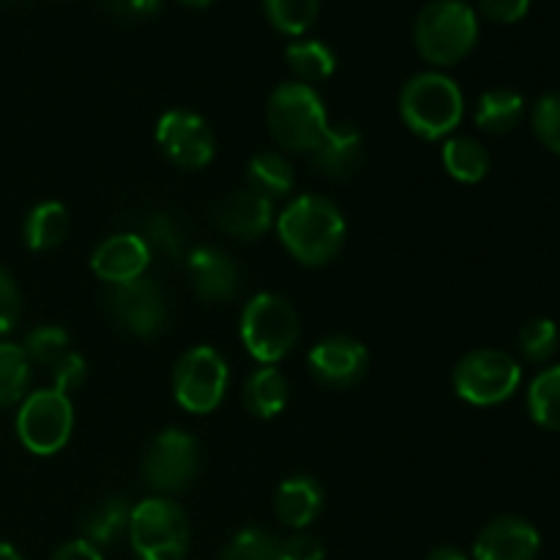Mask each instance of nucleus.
I'll list each match as a JSON object with an SVG mask.
<instances>
[{
  "instance_id": "nucleus-16",
  "label": "nucleus",
  "mask_w": 560,
  "mask_h": 560,
  "mask_svg": "<svg viewBox=\"0 0 560 560\" xmlns=\"http://www.w3.org/2000/svg\"><path fill=\"white\" fill-rule=\"evenodd\" d=\"M541 536L528 520L498 517L476 536V560H536Z\"/></svg>"
},
{
  "instance_id": "nucleus-41",
  "label": "nucleus",
  "mask_w": 560,
  "mask_h": 560,
  "mask_svg": "<svg viewBox=\"0 0 560 560\" xmlns=\"http://www.w3.org/2000/svg\"><path fill=\"white\" fill-rule=\"evenodd\" d=\"M427 560H468V556L463 550H457V547H435L427 556Z\"/></svg>"
},
{
  "instance_id": "nucleus-40",
  "label": "nucleus",
  "mask_w": 560,
  "mask_h": 560,
  "mask_svg": "<svg viewBox=\"0 0 560 560\" xmlns=\"http://www.w3.org/2000/svg\"><path fill=\"white\" fill-rule=\"evenodd\" d=\"M52 560H104L102 550L96 545H91L88 539H74L66 541L60 550H55Z\"/></svg>"
},
{
  "instance_id": "nucleus-30",
  "label": "nucleus",
  "mask_w": 560,
  "mask_h": 560,
  "mask_svg": "<svg viewBox=\"0 0 560 560\" xmlns=\"http://www.w3.org/2000/svg\"><path fill=\"white\" fill-rule=\"evenodd\" d=\"M22 350H25L31 364L52 370V366H58L74 348H71V337L66 328L47 323V326H38L27 334Z\"/></svg>"
},
{
  "instance_id": "nucleus-20",
  "label": "nucleus",
  "mask_w": 560,
  "mask_h": 560,
  "mask_svg": "<svg viewBox=\"0 0 560 560\" xmlns=\"http://www.w3.org/2000/svg\"><path fill=\"white\" fill-rule=\"evenodd\" d=\"M246 410L257 419H277L279 413H284L290 399V386L288 377L277 370V366L262 364L260 370L252 372L244 383V392H241Z\"/></svg>"
},
{
  "instance_id": "nucleus-1",
  "label": "nucleus",
  "mask_w": 560,
  "mask_h": 560,
  "mask_svg": "<svg viewBox=\"0 0 560 560\" xmlns=\"http://www.w3.org/2000/svg\"><path fill=\"white\" fill-rule=\"evenodd\" d=\"M277 233L284 249L301 266H326L345 246L348 222L331 200L317 195H301L282 208L277 217Z\"/></svg>"
},
{
  "instance_id": "nucleus-22",
  "label": "nucleus",
  "mask_w": 560,
  "mask_h": 560,
  "mask_svg": "<svg viewBox=\"0 0 560 560\" xmlns=\"http://www.w3.org/2000/svg\"><path fill=\"white\" fill-rule=\"evenodd\" d=\"M525 115V98L509 88H492L481 93L476 104V126L487 135H509Z\"/></svg>"
},
{
  "instance_id": "nucleus-13",
  "label": "nucleus",
  "mask_w": 560,
  "mask_h": 560,
  "mask_svg": "<svg viewBox=\"0 0 560 560\" xmlns=\"http://www.w3.org/2000/svg\"><path fill=\"white\" fill-rule=\"evenodd\" d=\"M310 372L328 388H350L370 370V353L353 337H326L310 350Z\"/></svg>"
},
{
  "instance_id": "nucleus-38",
  "label": "nucleus",
  "mask_w": 560,
  "mask_h": 560,
  "mask_svg": "<svg viewBox=\"0 0 560 560\" xmlns=\"http://www.w3.org/2000/svg\"><path fill=\"white\" fill-rule=\"evenodd\" d=\"M481 14L498 25H514L523 20L530 9V0H481Z\"/></svg>"
},
{
  "instance_id": "nucleus-6",
  "label": "nucleus",
  "mask_w": 560,
  "mask_h": 560,
  "mask_svg": "<svg viewBox=\"0 0 560 560\" xmlns=\"http://www.w3.org/2000/svg\"><path fill=\"white\" fill-rule=\"evenodd\" d=\"M129 545L137 560H184L191 530L184 509L167 495H153L131 506Z\"/></svg>"
},
{
  "instance_id": "nucleus-36",
  "label": "nucleus",
  "mask_w": 560,
  "mask_h": 560,
  "mask_svg": "<svg viewBox=\"0 0 560 560\" xmlns=\"http://www.w3.org/2000/svg\"><path fill=\"white\" fill-rule=\"evenodd\" d=\"M20 288L5 268H0V334H9L20 320Z\"/></svg>"
},
{
  "instance_id": "nucleus-28",
  "label": "nucleus",
  "mask_w": 560,
  "mask_h": 560,
  "mask_svg": "<svg viewBox=\"0 0 560 560\" xmlns=\"http://www.w3.org/2000/svg\"><path fill=\"white\" fill-rule=\"evenodd\" d=\"M530 419L550 432H560V364L541 370L528 388Z\"/></svg>"
},
{
  "instance_id": "nucleus-34",
  "label": "nucleus",
  "mask_w": 560,
  "mask_h": 560,
  "mask_svg": "<svg viewBox=\"0 0 560 560\" xmlns=\"http://www.w3.org/2000/svg\"><path fill=\"white\" fill-rule=\"evenodd\" d=\"M534 131L547 151L560 156V93H545L536 102Z\"/></svg>"
},
{
  "instance_id": "nucleus-10",
  "label": "nucleus",
  "mask_w": 560,
  "mask_h": 560,
  "mask_svg": "<svg viewBox=\"0 0 560 560\" xmlns=\"http://www.w3.org/2000/svg\"><path fill=\"white\" fill-rule=\"evenodd\" d=\"M200 470V446L184 430H164L148 446L142 457V479L162 495L184 492Z\"/></svg>"
},
{
  "instance_id": "nucleus-11",
  "label": "nucleus",
  "mask_w": 560,
  "mask_h": 560,
  "mask_svg": "<svg viewBox=\"0 0 560 560\" xmlns=\"http://www.w3.org/2000/svg\"><path fill=\"white\" fill-rule=\"evenodd\" d=\"M107 310L109 317H113L124 331L142 339H151L156 337V334H162L170 317L162 288L148 277L109 288Z\"/></svg>"
},
{
  "instance_id": "nucleus-2",
  "label": "nucleus",
  "mask_w": 560,
  "mask_h": 560,
  "mask_svg": "<svg viewBox=\"0 0 560 560\" xmlns=\"http://www.w3.org/2000/svg\"><path fill=\"white\" fill-rule=\"evenodd\" d=\"M413 42L427 63L454 66L474 52L479 16L465 0H432L416 16Z\"/></svg>"
},
{
  "instance_id": "nucleus-12",
  "label": "nucleus",
  "mask_w": 560,
  "mask_h": 560,
  "mask_svg": "<svg viewBox=\"0 0 560 560\" xmlns=\"http://www.w3.org/2000/svg\"><path fill=\"white\" fill-rule=\"evenodd\" d=\"M156 142L164 156L180 170H202L217 153V137L206 118L189 109H170L156 124Z\"/></svg>"
},
{
  "instance_id": "nucleus-42",
  "label": "nucleus",
  "mask_w": 560,
  "mask_h": 560,
  "mask_svg": "<svg viewBox=\"0 0 560 560\" xmlns=\"http://www.w3.org/2000/svg\"><path fill=\"white\" fill-rule=\"evenodd\" d=\"M0 560H22V556L11 545L0 541Z\"/></svg>"
},
{
  "instance_id": "nucleus-29",
  "label": "nucleus",
  "mask_w": 560,
  "mask_h": 560,
  "mask_svg": "<svg viewBox=\"0 0 560 560\" xmlns=\"http://www.w3.org/2000/svg\"><path fill=\"white\" fill-rule=\"evenodd\" d=\"M262 9L279 33L304 38V33L315 25L320 14V0H262Z\"/></svg>"
},
{
  "instance_id": "nucleus-7",
  "label": "nucleus",
  "mask_w": 560,
  "mask_h": 560,
  "mask_svg": "<svg viewBox=\"0 0 560 560\" xmlns=\"http://www.w3.org/2000/svg\"><path fill=\"white\" fill-rule=\"evenodd\" d=\"M520 383H523V370L517 359L495 348L474 350L454 366V392L476 408L506 402L509 397H514Z\"/></svg>"
},
{
  "instance_id": "nucleus-31",
  "label": "nucleus",
  "mask_w": 560,
  "mask_h": 560,
  "mask_svg": "<svg viewBox=\"0 0 560 560\" xmlns=\"http://www.w3.org/2000/svg\"><path fill=\"white\" fill-rule=\"evenodd\" d=\"M558 350V326L550 317H534L520 331V353L530 364H545Z\"/></svg>"
},
{
  "instance_id": "nucleus-25",
  "label": "nucleus",
  "mask_w": 560,
  "mask_h": 560,
  "mask_svg": "<svg viewBox=\"0 0 560 560\" xmlns=\"http://www.w3.org/2000/svg\"><path fill=\"white\" fill-rule=\"evenodd\" d=\"M441 159L446 173L459 184H479L490 173V153L474 137H448Z\"/></svg>"
},
{
  "instance_id": "nucleus-21",
  "label": "nucleus",
  "mask_w": 560,
  "mask_h": 560,
  "mask_svg": "<svg viewBox=\"0 0 560 560\" xmlns=\"http://www.w3.org/2000/svg\"><path fill=\"white\" fill-rule=\"evenodd\" d=\"M246 189L268 197L271 202L284 200L295 189V170L282 153L266 151L257 153L246 167Z\"/></svg>"
},
{
  "instance_id": "nucleus-26",
  "label": "nucleus",
  "mask_w": 560,
  "mask_h": 560,
  "mask_svg": "<svg viewBox=\"0 0 560 560\" xmlns=\"http://www.w3.org/2000/svg\"><path fill=\"white\" fill-rule=\"evenodd\" d=\"M69 235V211L60 202H38L25 219V244L33 252L58 249Z\"/></svg>"
},
{
  "instance_id": "nucleus-43",
  "label": "nucleus",
  "mask_w": 560,
  "mask_h": 560,
  "mask_svg": "<svg viewBox=\"0 0 560 560\" xmlns=\"http://www.w3.org/2000/svg\"><path fill=\"white\" fill-rule=\"evenodd\" d=\"M178 3L189 5V9H206V5H211L213 0H178Z\"/></svg>"
},
{
  "instance_id": "nucleus-17",
  "label": "nucleus",
  "mask_w": 560,
  "mask_h": 560,
  "mask_svg": "<svg viewBox=\"0 0 560 560\" xmlns=\"http://www.w3.org/2000/svg\"><path fill=\"white\" fill-rule=\"evenodd\" d=\"M219 228L228 235L241 241H257L273 228L277 213H273V202L268 197L257 195V191L244 189L230 195L228 200L219 206L217 211Z\"/></svg>"
},
{
  "instance_id": "nucleus-8",
  "label": "nucleus",
  "mask_w": 560,
  "mask_h": 560,
  "mask_svg": "<svg viewBox=\"0 0 560 560\" xmlns=\"http://www.w3.org/2000/svg\"><path fill=\"white\" fill-rule=\"evenodd\" d=\"M74 432V405L69 394L38 388L20 402L16 435L22 446L36 457H52L69 443Z\"/></svg>"
},
{
  "instance_id": "nucleus-27",
  "label": "nucleus",
  "mask_w": 560,
  "mask_h": 560,
  "mask_svg": "<svg viewBox=\"0 0 560 560\" xmlns=\"http://www.w3.org/2000/svg\"><path fill=\"white\" fill-rule=\"evenodd\" d=\"M31 366L22 345L0 342V408H11L27 397Z\"/></svg>"
},
{
  "instance_id": "nucleus-15",
  "label": "nucleus",
  "mask_w": 560,
  "mask_h": 560,
  "mask_svg": "<svg viewBox=\"0 0 560 560\" xmlns=\"http://www.w3.org/2000/svg\"><path fill=\"white\" fill-rule=\"evenodd\" d=\"M148 266H151V249L140 233L109 235L91 255L93 273L109 288L145 277Z\"/></svg>"
},
{
  "instance_id": "nucleus-3",
  "label": "nucleus",
  "mask_w": 560,
  "mask_h": 560,
  "mask_svg": "<svg viewBox=\"0 0 560 560\" xmlns=\"http://www.w3.org/2000/svg\"><path fill=\"white\" fill-rule=\"evenodd\" d=\"M399 115L421 140H443L465 115V96L452 77L441 71H421L405 82L399 93Z\"/></svg>"
},
{
  "instance_id": "nucleus-32",
  "label": "nucleus",
  "mask_w": 560,
  "mask_h": 560,
  "mask_svg": "<svg viewBox=\"0 0 560 560\" xmlns=\"http://www.w3.org/2000/svg\"><path fill=\"white\" fill-rule=\"evenodd\" d=\"M219 560H282L279 541L262 528H244L228 541Z\"/></svg>"
},
{
  "instance_id": "nucleus-39",
  "label": "nucleus",
  "mask_w": 560,
  "mask_h": 560,
  "mask_svg": "<svg viewBox=\"0 0 560 560\" xmlns=\"http://www.w3.org/2000/svg\"><path fill=\"white\" fill-rule=\"evenodd\" d=\"M102 3L126 20H142V16H151L162 0H102Z\"/></svg>"
},
{
  "instance_id": "nucleus-24",
  "label": "nucleus",
  "mask_w": 560,
  "mask_h": 560,
  "mask_svg": "<svg viewBox=\"0 0 560 560\" xmlns=\"http://www.w3.org/2000/svg\"><path fill=\"white\" fill-rule=\"evenodd\" d=\"M284 60L304 85L328 80L337 69V55L320 38H295V42H290L288 49H284Z\"/></svg>"
},
{
  "instance_id": "nucleus-5",
  "label": "nucleus",
  "mask_w": 560,
  "mask_h": 560,
  "mask_svg": "<svg viewBox=\"0 0 560 560\" xmlns=\"http://www.w3.org/2000/svg\"><path fill=\"white\" fill-rule=\"evenodd\" d=\"M301 337L299 312L277 293H257L241 312V342L260 364L273 366L293 353Z\"/></svg>"
},
{
  "instance_id": "nucleus-35",
  "label": "nucleus",
  "mask_w": 560,
  "mask_h": 560,
  "mask_svg": "<svg viewBox=\"0 0 560 560\" xmlns=\"http://www.w3.org/2000/svg\"><path fill=\"white\" fill-rule=\"evenodd\" d=\"M49 375H52V388L60 394H69L74 392L77 386H82V381H85L88 375V361L82 359L77 350H71L69 355H66L63 361H60L58 366H52L49 370Z\"/></svg>"
},
{
  "instance_id": "nucleus-4",
  "label": "nucleus",
  "mask_w": 560,
  "mask_h": 560,
  "mask_svg": "<svg viewBox=\"0 0 560 560\" xmlns=\"http://www.w3.org/2000/svg\"><path fill=\"white\" fill-rule=\"evenodd\" d=\"M268 129L284 151L310 153L328 131L326 102L304 82H282L268 98Z\"/></svg>"
},
{
  "instance_id": "nucleus-14",
  "label": "nucleus",
  "mask_w": 560,
  "mask_h": 560,
  "mask_svg": "<svg viewBox=\"0 0 560 560\" xmlns=\"http://www.w3.org/2000/svg\"><path fill=\"white\" fill-rule=\"evenodd\" d=\"M186 268H189L197 299L208 304H228L238 295L241 268L219 246H195L186 255Z\"/></svg>"
},
{
  "instance_id": "nucleus-18",
  "label": "nucleus",
  "mask_w": 560,
  "mask_h": 560,
  "mask_svg": "<svg viewBox=\"0 0 560 560\" xmlns=\"http://www.w3.org/2000/svg\"><path fill=\"white\" fill-rule=\"evenodd\" d=\"M364 156V137L353 124L328 126L323 140L310 151L312 167L326 178H348Z\"/></svg>"
},
{
  "instance_id": "nucleus-37",
  "label": "nucleus",
  "mask_w": 560,
  "mask_h": 560,
  "mask_svg": "<svg viewBox=\"0 0 560 560\" xmlns=\"http://www.w3.org/2000/svg\"><path fill=\"white\" fill-rule=\"evenodd\" d=\"M279 556L282 560H326V547L315 536L299 530L290 539L279 541Z\"/></svg>"
},
{
  "instance_id": "nucleus-19",
  "label": "nucleus",
  "mask_w": 560,
  "mask_h": 560,
  "mask_svg": "<svg viewBox=\"0 0 560 560\" xmlns=\"http://www.w3.org/2000/svg\"><path fill=\"white\" fill-rule=\"evenodd\" d=\"M323 503H326L323 487L312 476H293L284 485H279L277 498H273V512L282 525L304 530L320 517Z\"/></svg>"
},
{
  "instance_id": "nucleus-9",
  "label": "nucleus",
  "mask_w": 560,
  "mask_h": 560,
  "mask_svg": "<svg viewBox=\"0 0 560 560\" xmlns=\"http://www.w3.org/2000/svg\"><path fill=\"white\" fill-rule=\"evenodd\" d=\"M230 370L211 345H197L186 350L173 370V394L184 410L195 416L213 413L228 394Z\"/></svg>"
},
{
  "instance_id": "nucleus-33",
  "label": "nucleus",
  "mask_w": 560,
  "mask_h": 560,
  "mask_svg": "<svg viewBox=\"0 0 560 560\" xmlns=\"http://www.w3.org/2000/svg\"><path fill=\"white\" fill-rule=\"evenodd\" d=\"M140 235L148 244V249H151V255L156 249L164 257H173V260L184 257V233H180V228L175 224V219L170 213H153V217H148Z\"/></svg>"
},
{
  "instance_id": "nucleus-23",
  "label": "nucleus",
  "mask_w": 560,
  "mask_h": 560,
  "mask_svg": "<svg viewBox=\"0 0 560 560\" xmlns=\"http://www.w3.org/2000/svg\"><path fill=\"white\" fill-rule=\"evenodd\" d=\"M129 517L131 506L126 498L113 495L104 498L102 503L91 509V512L82 517V539H88L96 547H109L120 539V536L129 534Z\"/></svg>"
}]
</instances>
